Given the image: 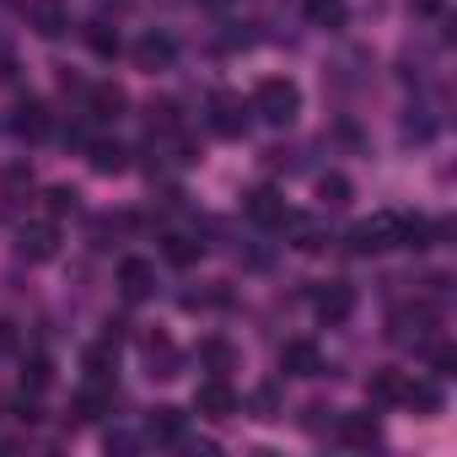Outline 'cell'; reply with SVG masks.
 Instances as JSON below:
<instances>
[{
  "mask_svg": "<svg viewBox=\"0 0 457 457\" xmlns=\"http://www.w3.org/2000/svg\"><path fill=\"white\" fill-rule=\"evenodd\" d=\"M403 403L420 409V414H436V409H441V387H430V382H409V387H403Z\"/></svg>",
  "mask_w": 457,
  "mask_h": 457,
  "instance_id": "cell-26",
  "label": "cell"
},
{
  "mask_svg": "<svg viewBox=\"0 0 457 457\" xmlns=\"http://www.w3.org/2000/svg\"><path fill=\"white\" fill-rule=\"evenodd\" d=\"M12 129H17L22 140H44V135L54 129V119H49V108H44L38 97H22L17 113H12Z\"/></svg>",
  "mask_w": 457,
  "mask_h": 457,
  "instance_id": "cell-8",
  "label": "cell"
},
{
  "mask_svg": "<svg viewBox=\"0 0 457 457\" xmlns=\"http://www.w3.org/2000/svg\"><path fill=\"white\" fill-rule=\"evenodd\" d=\"M199 366L210 371V377H226L237 366V350L226 345V339H199Z\"/></svg>",
  "mask_w": 457,
  "mask_h": 457,
  "instance_id": "cell-17",
  "label": "cell"
},
{
  "mask_svg": "<svg viewBox=\"0 0 457 457\" xmlns=\"http://www.w3.org/2000/svg\"><path fill=\"white\" fill-rule=\"evenodd\" d=\"M280 366H286V377H318L323 371V350L312 339H291L280 350Z\"/></svg>",
  "mask_w": 457,
  "mask_h": 457,
  "instance_id": "cell-9",
  "label": "cell"
},
{
  "mask_svg": "<svg viewBox=\"0 0 457 457\" xmlns=\"http://www.w3.org/2000/svg\"><path fill=\"white\" fill-rule=\"evenodd\" d=\"M248 215H253L259 226H280L291 210H286V199H280L275 188H253V194H248Z\"/></svg>",
  "mask_w": 457,
  "mask_h": 457,
  "instance_id": "cell-13",
  "label": "cell"
},
{
  "mask_svg": "<svg viewBox=\"0 0 457 457\" xmlns=\"http://www.w3.org/2000/svg\"><path fill=\"white\" fill-rule=\"evenodd\" d=\"M145 436L151 441H183V414L178 409H151V420H145Z\"/></svg>",
  "mask_w": 457,
  "mask_h": 457,
  "instance_id": "cell-19",
  "label": "cell"
},
{
  "mask_svg": "<svg viewBox=\"0 0 457 457\" xmlns=\"http://www.w3.org/2000/svg\"><path fill=\"white\" fill-rule=\"evenodd\" d=\"M87 49L103 54V60H113V54H119V33H113L108 22H87Z\"/></svg>",
  "mask_w": 457,
  "mask_h": 457,
  "instance_id": "cell-24",
  "label": "cell"
},
{
  "mask_svg": "<svg viewBox=\"0 0 457 457\" xmlns=\"http://www.w3.org/2000/svg\"><path fill=\"white\" fill-rule=\"evenodd\" d=\"M248 113H253V108H248L237 92H215V97H210V113H204V124H210L220 140H237V135L248 129Z\"/></svg>",
  "mask_w": 457,
  "mask_h": 457,
  "instance_id": "cell-3",
  "label": "cell"
},
{
  "mask_svg": "<svg viewBox=\"0 0 457 457\" xmlns=\"http://www.w3.org/2000/svg\"><path fill=\"white\" fill-rule=\"evenodd\" d=\"M350 194H355V188H350V178H345V172H323V178H318V199H323L328 210L350 204Z\"/></svg>",
  "mask_w": 457,
  "mask_h": 457,
  "instance_id": "cell-21",
  "label": "cell"
},
{
  "mask_svg": "<svg viewBox=\"0 0 457 457\" xmlns=\"http://www.w3.org/2000/svg\"><path fill=\"white\" fill-rule=\"evenodd\" d=\"M199 253H204V243H194V237H183V232H167V237H162V259H167L172 270L199 264Z\"/></svg>",
  "mask_w": 457,
  "mask_h": 457,
  "instance_id": "cell-15",
  "label": "cell"
},
{
  "mask_svg": "<svg viewBox=\"0 0 457 457\" xmlns=\"http://www.w3.org/2000/svg\"><path fill=\"white\" fill-rule=\"evenodd\" d=\"M248 409H253L259 420H280V414H275V409H280V398H275V387H259V393L248 398Z\"/></svg>",
  "mask_w": 457,
  "mask_h": 457,
  "instance_id": "cell-29",
  "label": "cell"
},
{
  "mask_svg": "<svg viewBox=\"0 0 457 457\" xmlns=\"http://www.w3.org/2000/svg\"><path fill=\"white\" fill-rule=\"evenodd\" d=\"M425 355H430V366H436V377H452V371H457V350H452V345H430Z\"/></svg>",
  "mask_w": 457,
  "mask_h": 457,
  "instance_id": "cell-28",
  "label": "cell"
},
{
  "mask_svg": "<svg viewBox=\"0 0 457 457\" xmlns=\"http://www.w3.org/2000/svg\"><path fill=\"white\" fill-rule=\"evenodd\" d=\"M28 22H33L38 38H60V33H65V12L54 6V0H38V6L28 12Z\"/></svg>",
  "mask_w": 457,
  "mask_h": 457,
  "instance_id": "cell-20",
  "label": "cell"
},
{
  "mask_svg": "<svg viewBox=\"0 0 457 457\" xmlns=\"http://www.w3.org/2000/svg\"><path fill=\"white\" fill-rule=\"evenodd\" d=\"M398 232H403V215L398 210H382L371 220H361L350 232V248L355 253H382V248H398Z\"/></svg>",
  "mask_w": 457,
  "mask_h": 457,
  "instance_id": "cell-2",
  "label": "cell"
},
{
  "mask_svg": "<svg viewBox=\"0 0 457 457\" xmlns=\"http://www.w3.org/2000/svg\"><path fill=\"white\" fill-rule=\"evenodd\" d=\"M312 307H318L323 323H345V318L355 312V286H345V280H323V286L312 291Z\"/></svg>",
  "mask_w": 457,
  "mask_h": 457,
  "instance_id": "cell-6",
  "label": "cell"
},
{
  "mask_svg": "<svg viewBox=\"0 0 457 457\" xmlns=\"http://www.w3.org/2000/svg\"><path fill=\"white\" fill-rule=\"evenodd\" d=\"M87 162H92L97 172H124V167H129V151H124L119 140H92V145H87Z\"/></svg>",
  "mask_w": 457,
  "mask_h": 457,
  "instance_id": "cell-18",
  "label": "cell"
},
{
  "mask_svg": "<svg viewBox=\"0 0 457 457\" xmlns=\"http://www.w3.org/2000/svg\"><path fill=\"white\" fill-rule=\"evenodd\" d=\"M199 6H210V12H226V6H232V0H199Z\"/></svg>",
  "mask_w": 457,
  "mask_h": 457,
  "instance_id": "cell-32",
  "label": "cell"
},
{
  "mask_svg": "<svg viewBox=\"0 0 457 457\" xmlns=\"http://www.w3.org/2000/svg\"><path fill=\"white\" fill-rule=\"evenodd\" d=\"M49 382H54V366H49V355H33V361H28V371H22V393H33V398H38Z\"/></svg>",
  "mask_w": 457,
  "mask_h": 457,
  "instance_id": "cell-25",
  "label": "cell"
},
{
  "mask_svg": "<svg viewBox=\"0 0 457 457\" xmlns=\"http://www.w3.org/2000/svg\"><path fill=\"white\" fill-rule=\"evenodd\" d=\"M194 409H199L204 420H232V414H237V393H232V382H226V377H210V382H199V393H194Z\"/></svg>",
  "mask_w": 457,
  "mask_h": 457,
  "instance_id": "cell-5",
  "label": "cell"
},
{
  "mask_svg": "<svg viewBox=\"0 0 457 457\" xmlns=\"http://www.w3.org/2000/svg\"><path fill=\"white\" fill-rule=\"evenodd\" d=\"M409 6H414L420 17H436V12H441V0H409Z\"/></svg>",
  "mask_w": 457,
  "mask_h": 457,
  "instance_id": "cell-31",
  "label": "cell"
},
{
  "mask_svg": "<svg viewBox=\"0 0 457 457\" xmlns=\"http://www.w3.org/2000/svg\"><path fill=\"white\" fill-rule=\"evenodd\" d=\"M17 350V323H0V355Z\"/></svg>",
  "mask_w": 457,
  "mask_h": 457,
  "instance_id": "cell-30",
  "label": "cell"
},
{
  "mask_svg": "<svg viewBox=\"0 0 457 457\" xmlns=\"http://www.w3.org/2000/svg\"><path fill=\"white\" fill-rule=\"evenodd\" d=\"M17 253H22L28 264L54 259V253H60V226H54V220H33V226H22V232H17Z\"/></svg>",
  "mask_w": 457,
  "mask_h": 457,
  "instance_id": "cell-4",
  "label": "cell"
},
{
  "mask_svg": "<svg viewBox=\"0 0 457 457\" xmlns=\"http://www.w3.org/2000/svg\"><path fill=\"white\" fill-rule=\"evenodd\" d=\"M339 441H345V446H377V441H382V425H377L371 414H345V420H339Z\"/></svg>",
  "mask_w": 457,
  "mask_h": 457,
  "instance_id": "cell-14",
  "label": "cell"
},
{
  "mask_svg": "<svg viewBox=\"0 0 457 457\" xmlns=\"http://www.w3.org/2000/svg\"><path fill=\"white\" fill-rule=\"evenodd\" d=\"M87 382H97V387H113V350H108V345L87 350Z\"/></svg>",
  "mask_w": 457,
  "mask_h": 457,
  "instance_id": "cell-23",
  "label": "cell"
},
{
  "mask_svg": "<svg viewBox=\"0 0 457 457\" xmlns=\"http://www.w3.org/2000/svg\"><path fill=\"white\" fill-rule=\"evenodd\" d=\"M403 387H409V377H403V371H393V366L371 371V382H366V393H371L377 403H403Z\"/></svg>",
  "mask_w": 457,
  "mask_h": 457,
  "instance_id": "cell-16",
  "label": "cell"
},
{
  "mask_svg": "<svg viewBox=\"0 0 457 457\" xmlns=\"http://www.w3.org/2000/svg\"><path fill=\"white\" fill-rule=\"evenodd\" d=\"M264 124H275V129H286L296 113H302V92H296V81L291 76H264L259 87H253V103H248Z\"/></svg>",
  "mask_w": 457,
  "mask_h": 457,
  "instance_id": "cell-1",
  "label": "cell"
},
{
  "mask_svg": "<svg viewBox=\"0 0 457 457\" xmlns=\"http://www.w3.org/2000/svg\"><path fill=\"white\" fill-rule=\"evenodd\" d=\"M140 350H145V366H151L145 377H162V382H167V377H178V350H172V339H167V334H145V345H140Z\"/></svg>",
  "mask_w": 457,
  "mask_h": 457,
  "instance_id": "cell-10",
  "label": "cell"
},
{
  "mask_svg": "<svg viewBox=\"0 0 457 457\" xmlns=\"http://www.w3.org/2000/svg\"><path fill=\"white\" fill-rule=\"evenodd\" d=\"M307 17H312V28H345V0H307Z\"/></svg>",
  "mask_w": 457,
  "mask_h": 457,
  "instance_id": "cell-22",
  "label": "cell"
},
{
  "mask_svg": "<svg viewBox=\"0 0 457 457\" xmlns=\"http://www.w3.org/2000/svg\"><path fill=\"white\" fill-rule=\"evenodd\" d=\"M44 199H49V215H76V204H81L76 188H49Z\"/></svg>",
  "mask_w": 457,
  "mask_h": 457,
  "instance_id": "cell-27",
  "label": "cell"
},
{
  "mask_svg": "<svg viewBox=\"0 0 457 457\" xmlns=\"http://www.w3.org/2000/svg\"><path fill=\"white\" fill-rule=\"evenodd\" d=\"M119 291H124L129 302L156 296V264H151V259H124V264H119Z\"/></svg>",
  "mask_w": 457,
  "mask_h": 457,
  "instance_id": "cell-7",
  "label": "cell"
},
{
  "mask_svg": "<svg viewBox=\"0 0 457 457\" xmlns=\"http://www.w3.org/2000/svg\"><path fill=\"white\" fill-rule=\"evenodd\" d=\"M124 103H129V97H124V87H113V81H103V87L87 92V113H92V119H119Z\"/></svg>",
  "mask_w": 457,
  "mask_h": 457,
  "instance_id": "cell-12",
  "label": "cell"
},
{
  "mask_svg": "<svg viewBox=\"0 0 457 457\" xmlns=\"http://www.w3.org/2000/svg\"><path fill=\"white\" fill-rule=\"evenodd\" d=\"M135 65H140V71H167V65H172V38L145 33V38L135 44Z\"/></svg>",
  "mask_w": 457,
  "mask_h": 457,
  "instance_id": "cell-11",
  "label": "cell"
}]
</instances>
